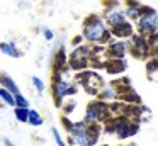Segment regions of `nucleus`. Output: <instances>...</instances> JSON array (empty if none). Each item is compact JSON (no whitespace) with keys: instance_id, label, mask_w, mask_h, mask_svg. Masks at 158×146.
Returning a JSON list of instances; mask_svg holds the SVG:
<instances>
[{"instance_id":"f257e3e1","label":"nucleus","mask_w":158,"mask_h":146,"mask_svg":"<svg viewBox=\"0 0 158 146\" xmlns=\"http://www.w3.org/2000/svg\"><path fill=\"white\" fill-rule=\"evenodd\" d=\"M112 32L106 29V24L97 15H92L85 20L83 26V37L90 43H107L110 39Z\"/></svg>"},{"instance_id":"f03ea898","label":"nucleus","mask_w":158,"mask_h":146,"mask_svg":"<svg viewBox=\"0 0 158 146\" xmlns=\"http://www.w3.org/2000/svg\"><path fill=\"white\" fill-rule=\"evenodd\" d=\"M65 126L68 127V131L72 132L73 141L78 146H94V143L97 141V136H99V131L95 127V131L90 132V129L85 126V122H70V121H63Z\"/></svg>"},{"instance_id":"7ed1b4c3","label":"nucleus","mask_w":158,"mask_h":146,"mask_svg":"<svg viewBox=\"0 0 158 146\" xmlns=\"http://www.w3.org/2000/svg\"><path fill=\"white\" fill-rule=\"evenodd\" d=\"M139 22H138V27H139L141 34H156L158 29V19H156V12L153 9H148V7H143V15L139 17Z\"/></svg>"},{"instance_id":"20e7f679","label":"nucleus","mask_w":158,"mask_h":146,"mask_svg":"<svg viewBox=\"0 0 158 146\" xmlns=\"http://www.w3.org/2000/svg\"><path fill=\"white\" fill-rule=\"evenodd\" d=\"M75 92H77V88L73 87L68 80H63L60 75L56 77V80L53 81V97L56 98V105H61L63 98H65L66 95L75 94Z\"/></svg>"},{"instance_id":"39448f33","label":"nucleus","mask_w":158,"mask_h":146,"mask_svg":"<svg viewBox=\"0 0 158 146\" xmlns=\"http://www.w3.org/2000/svg\"><path fill=\"white\" fill-rule=\"evenodd\" d=\"M106 112H107V105L104 104V102H92V104H89V107H87L85 121L89 122V124H95L100 119H104Z\"/></svg>"},{"instance_id":"423d86ee","label":"nucleus","mask_w":158,"mask_h":146,"mask_svg":"<svg viewBox=\"0 0 158 146\" xmlns=\"http://www.w3.org/2000/svg\"><path fill=\"white\" fill-rule=\"evenodd\" d=\"M112 129L116 131V134L119 136V138H127V136H133V134H136V132H138L136 126H131L126 119H117V121L114 122V127Z\"/></svg>"},{"instance_id":"0eeeda50","label":"nucleus","mask_w":158,"mask_h":146,"mask_svg":"<svg viewBox=\"0 0 158 146\" xmlns=\"http://www.w3.org/2000/svg\"><path fill=\"white\" fill-rule=\"evenodd\" d=\"M106 22L112 29V27H119V26L127 24V19L124 15V12H121V10H110V12L106 14Z\"/></svg>"},{"instance_id":"6e6552de","label":"nucleus","mask_w":158,"mask_h":146,"mask_svg":"<svg viewBox=\"0 0 158 146\" xmlns=\"http://www.w3.org/2000/svg\"><path fill=\"white\" fill-rule=\"evenodd\" d=\"M107 54H109L110 58H116V60H121V58L126 54V46H124V43H114L109 46V49H107Z\"/></svg>"},{"instance_id":"1a4fd4ad","label":"nucleus","mask_w":158,"mask_h":146,"mask_svg":"<svg viewBox=\"0 0 158 146\" xmlns=\"http://www.w3.org/2000/svg\"><path fill=\"white\" fill-rule=\"evenodd\" d=\"M0 83H2V87L5 88V90H9L10 92L12 95H15V94H19V85L15 83L14 80H12L10 77H9V75H0Z\"/></svg>"},{"instance_id":"9d476101","label":"nucleus","mask_w":158,"mask_h":146,"mask_svg":"<svg viewBox=\"0 0 158 146\" xmlns=\"http://www.w3.org/2000/svg\"><path fill=\"white\" fill-rule=\"evenodd\" d=\"M0 51L5 54V56H10V58H19L21 56V51L17 49L15 43H0Z\"/></svg>"},{"instance_id":"9b49d317","label":"nucleus","mask_w":158,"mask_h":146,"mask_svg":"<svg viewBox=\"0 0 158 146\" xmlns=\"http://www.w3.org/2000/svg\"><path fill=\"white\" fill-rule=\"evenodd\" d=\"M110 32H112L114 36H117V37H127V36H133V27H131L129 22H127V24H124V26L112 27Z\"/></svg>"},{"instance_id":"f8f14e48","label":"nucleus","mask_w":158,"mask_h":146,"mask_svg":"<svg viewBox=\"0 0 158 146\" xmlns=\"http://www.w3.org/2000/svg\"><path fill=\"white\" fill-rule=\"evenodd\" d=\"M141 14H143V7H139V5H129L126 9V12H124V15L129 17V19H133V20H136V19H139V17H141Z\"/></svg>"},{"instance_id":"ddd939ff","label":"nucleus","mask_w":158,"mask_h":146,"mask_svg":"<svg viewBox=\"0 0 158 146\" xmlns=\"http://www.w3.org/2000/svg\"><path fill=\"white\" fill-rule=\"evenodd\" d=\"M27 122L38 127V126H43V117L39 115L38 111H29V114H27Z\"/></svg>"},{"instance_id":"4468645a","label":"nucleus","mask_w":158,"mask_h":146,"mask_svg":"<svg viewBox=\"0 0 158 146\" xmlns=\"http://www.w3.org/2000/svg\"><path fill=\"white\" fill-rule=\"evenodd\" d=\"M14 104H15L14 107H24V109H29V100L21 94V92L14 95Z\"/></svg>"},{"instance_id":"2eb2a0df","label":"nucleus","mask_w":158,"mask_h":146,"mask_svg":"<svg viewBox=\"0 0 158 146\" xmlns=\"http://www.w3.org/2000/svg\"><path fill=\"white\" fill-rule=\"evenodd\" d=\"M0 98H2V100H4L7 105H12V107L15 105V104H14V95H12L9 90H5L4 87L0 88Z\"/></svg>"},{"instance_id":"dca6fc26","label":"nucleus","mask_w":158,"mask_h":146,"mask_svg":"<svg viewBox=\"0 0 158 146\" xmlns=\"http://www.w3.org/2000/svg\"><path fill=\"white\" fill-rule=\"evenodd\" d=\"M27 114H29V109L15 107V117H17L19 122H27Z\"/></svg>"},{"instance_id":"f3484780","label":"nucleus","mask_w":158,"mask_h":146,"mask_svg":"<svg viewBox=\"0 0 158 146\" xmlns=\"http://www.w3.org/2000/svg\"><path fill=\"white\" fill-rule=\"evenodd\" d=\"M32 85L36 87V90H38V92H43V90H44V83H43V81L39 80L38 77H32Z\"/></svg>"},{"instance_id":"a211bd4d","label":"nucleus","mask_w":158,"mask_h":146,"mask_svg":"<svg viewBox=\"0 0 158 146\" xmlns=\"http://www.w3.org/2000/svg\"><path fill=\"white\" fill-rule=\"evenodd\" d=\"M53 136H55V139H56V144H58V146H66V144H65V141L61 139V136H60V132L56 131V129H53Z\"/></svg>"},{"instance_id":"6ab92c4d","label":"nucleus","mask_w":158,"mask_h":146,"mask_svg":"<svg viewBox=\"0 0 158 146\" xmlns=\"http://www.w3.org/2000/svg\"><path fill=\"white\" fill-rule=\"evenodd\" d=\"M43 34H44V37L48 41H51L53 37H55V34H53V31L51 29H48V27H43Z\"/></svg>"},{"instance_id":"aec40b11","label":"nucleus","mask_w":158,"mask_h":146,"mask_svg":"<svg viewBox=\"0 0 158 146\" xmlns=\"http://www.w3.org/2000/svg\"><path fill=\"white\" fill-rule=\"evenodd\" d=\"M4 143H5V146H14V144H12V141H10L9 138H4Z\"/></svg>"},{"instance_id":"412c9836","label":"nucleus","mask_w":158,"mask_h":146,"mask_svg":"<svg viewBox=\"0 0 158 146\" xmlns=\"http://www.w3.org/2000/svg\"><path fill=\"white\" fill-rule=\"evenodd\" d=\"M15 2H21V0H15Z\"/></svg>"}]
</instances>
